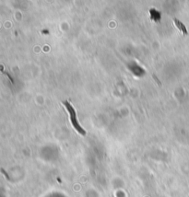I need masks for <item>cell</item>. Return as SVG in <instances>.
Instances as JSON below:
<instances>
[{
	"instance_id": "cell-1",
	"label": "cell",
	"mask_w": 189,
	"mask_h": 197,
	"mask_svg": "<svg viewBox=\"0 0 189 197\" xmlns=\"http://www.w3.org/2000/svg\"><path fill=\"white\" fill-rule=\"evenodd\" d=\"M63 104L65 105V107L66 108L68 113H69V116H70V121H71V124L73 125V127L81 135H86V131L80 126V125L78 124V119H77V113H76V111L75 109L73 108V106L67 101H64Z\"/></svg>"
},
{
	"instance_id": "cell-2",
	"label": "cell",
	"mask_w": 189,
	"mask_h": 197,
	"mask_svg": "<svg viewBox=\"0 0 189 197\" xmlns=\"http://www.w3.org/2000/svg\"><path fill=\"white\" fill-rule=\"evenodd\" d=\"M174 23H175V25H176V27L185 34V35H187V29H186V27H185V25L181 22V21H179L178 19H176V18H174Z\"/></svg>"
}]
</instances>
